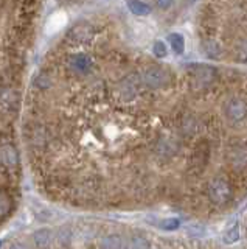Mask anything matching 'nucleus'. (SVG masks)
<instances>
[{
    "label": "nucleus",
    "mask_w": 247,
    "mask_h": 249,
    "mask_svg": "<svg viewBox=\"0 0 247 249\" xmlns=\"http://www.w3.org/2000/svg\"><path fill=\"white\" fill-rule=\"evenodd\" d=\"M140 78L146 88L162 89V88H166L169 81H171V73L160 66H149L143 70Z\"/></svg>",
    "instance_id": "obj_1"
},
{
    "label": "nucleus",
    "mask_w": 247,
    "mask_h": 249,
    "mask_svg": "<svg viewBox=\"0 0 247 249\" xmlns=\"http://www.w3.org/2000/svg\"><path fill=\"white\" fill-rule=\"evenodd\" d=\"M208 196H210L212 202L218 206L227 204V202L233 196V190H231V185L226 181V179L216 178L208 184Z\"/></svg>",
    "instance_id": "obj_2"
},
{
    "label": "nucleus",
    "mask_w": 247,
    "mask_h": 249,
    "mask_svg": "<svg viewBox=\"0 0 247 249\" xmlns=\"http://www.w3.org/2000/svg\"><path fill=\"white\" fill-rule=\"evenodd\" d=\"M226 115L231 123H239L246 119L247 106L241 98H231L226 105Z\"/></svg>",
    "instance_id": "obj_3"
},
{
    "label": "nucleus",
    "mask_w": 247,
    "mask_h": 249,
    "mask_svg": "<svg viewBox=\"0 0 247 249\" xmlns=\"http://www.w3.org/2000/svg\"><path fill=\"white\" fill-rule=\"evenodd\" d=\"M34 246L37 249H50L53 243V232L50 229H39L33 235Z\"/></svg>",
    "instance_id": "obj_4"
},
{
    "label": "nucleus",
    "mask_w": 247,
    "mask_h": 249,
    "mask_svg": "<svg viewBox=\"0 0 247 249\" xmlns=\"http://www.w3.org/2000/svg\"><path fill=\"white\" fill-rule=\"evenodd\" d=\"M230 163L238 170L247 167V150L246 148L235 146L233 150L230 151Z\"/></svg>",
    "instance_id": "obj_5"
},
{
    "label": "nucleus",
    "mask_w": 247,
    "mask_h": 249,
    "mask_svg": "<svg viewBox=\"0 0 247 249\" xmlns=\"http://www.w3.org/2000/svg\"><path fill=\"white\" fill-rule=\"evenodd\" d=\"M214 69L208 67V66H199L196 73H195V78H196V83H199L200 86H207L210 84V81L214 78Z\"/></svg>",
    "instance_id": "obj_6"
},
{
    "label": "nucleus",
    "mask_w": 247,
    "mask_h": 249,
    "mask_svg": "<svg viewBox=\"0 0 247 249\" xmlns=\"http://www.w3.org/2000/svg\"><path fill=\"white\" fill-rule=\"evenodd\" d=\"M239 237H241V232H239V223L235 221L231 226H229V228L226 229V232L222 233V241L226 245H233L239 240Z\"/></svg>",
    "instance_id": "obj_7"
},
{
    "label": "nucleus",
    "mask_w": 247,
    "mask_h": 249,
    "mask_svg": "<svg viewBox=\"0 0 247 249\" xmlns=\"http://www.w3.org/2000/svg\"><path fill=\"white\" fill-rule=\"evenodd\" d=\"M123 246V240L117 233H112V235H106L101 243H99V248L101 249H121Z\"/></svg>",
    "instance_id": "obj_8"
},
{
    "label": "nucleus",
    "mask_w": 247,
    "mask_h": 249,
    "mask_svg": "<svg viewBox=\"0 0 247 249\" xmlns=\"http://www.w3.org/2000/svg\"><path fill=\"white\" fill-rule=\"evenodd\" d=\"M168 41L176 54H182L185 52V39L181 33H171L168 36Z\"/></svg>",
    "instance_id": "obj_9"
},
{
    "label": "nucleus",
    "mask_w": 247,
    "mask_h": 249,
    "mask_svg": "<svg viewBox=\"0 0 247 249\" xmlns=\"http://www.w3.org/2000/svg\"><path fill=\"white\" fill-rule=\"evenodd\" d=\"M128 8H129V11L135 16H148L151 13V6L145 2H138V0L128 2Z\"/></svg>",
    "instance_id": "obj_10"
},
{
    "label": "nucleus",
    "mask_w": 247,
    "mask_h": 249,
    "mask_svg": "<svg viewBox=\"0 0 247 249\" xmlns=\"http://www.w3.org/2000/svg\"><path fill=\"white\" fill-rule=\"evenodd\" d=\"M202 49H204V53L207 54V56L212 58V59H216V58L221 56V45L216 41H205Z\"/></svg>",
    "instance_id": "obj_11"
},
{
    "label": "nucleus",
    "mask_w": 247,
    "mask_h": 249,
    "mask_svg": "<svg viewBox=\"0 0 247 249\" xmlns=\"http://www.w3.org/2000/svg\"><path fill=\"white\" fill-rule=\"evenodd\" d=\"M235 56L239 62L247 64V37L238 41V44L235 47Z\"/></svg>",
    "instance_id": "obj_12"
},
{
    "label": "nucleus",
    "mask_w": 247,
    "mask_h": 249,
    "mask_svg": "<svg viewBox=\"0 0 247 249\" xmlns=\"http://www.w3.org/2000/svg\"><path fill=\"white\" fill-rule=\"evenodd\" d=\"M160 228L164 231H177L181 228V220L179 218H165V220L160 221Z\"/></svg>",
    "instance_id": "obj_13"
},
{
    "label": "nucleus",
    "mask_w": 247,
    "mask_h": 249,
    "mask_svg": "<svg viewBox=\"0 0 247 249\" xmlns=\"http://www.w3.org/2000/svg\"><path fill=\"white\" fill-rule=\"evenodd\" d=\"M128 249H149V243L143 237H132L128 243Z\"/></svg>",
    "instance_id": "obj_14"
},
{
    "label": "nucleus",
    "mask_w": 247,
    "mask_h": 249,
    "mask_svg": "<svg viewBox=\"0 0 247 249\" xmlns=\"http://www.w3.org/2000/svg\"><path fill=\"white\" fill-rule=\"evenodd\" d=\"M205 228L204 226H200V224H191L187 228V233L190 237H196V238H200V237H204L205 235Z\"/></svg>",
    "instance_id": "obj_15"
},
{
    "label": "nucleus",
    "mask_w": 247,
    "mask_h": 249,
    "mask_svg": "<svg viewBox=\"0 0 247 249\" xmlns=\"http://www.w3.org/2000/svg\"><path fill=\"white\" fill-rule=\"evenodd\" d=\"M152 50H154V54H156L157 58H165L166 54H168V49H166V45H165L164 42H162V41L154 42Z\"/></svg>",
    "instance_id": "obj_16"
},
{
    "label": "nucleus",
    "mask_w": 247,
    "mask_h": 249,
    "mask_svg": "<svg viewBox=\"0 0 247 249\" xmlns=\"http://www.w3.org/2000/svg\"><path fill=\"white\" fill-rule=\"evenodd\" d=\"M68 240H70V233H68L67 229H61L59 232V237H58V241L61 246H64L66 243H68Z\"/></svg>",
    "instance_id": "obj_17"
},
{
    "label": "nucleus",
    "mask_w": 247,
    "mask_h": 249,
    "mask_svg": "<svg viewBox=\"0 0 247 249\" xmlns=\"http://www.w3.org/2000/svg\"><path fill=\"white\" fill-rule=\"evenodd\" d=\"M157 6H160V8H169V6H171V2H159Z\"/></svg>",
    "instance_id": "obj_18"
},
{
    "label": "nucleus",
    "mask_w": 247,
    "mask_h": 249,
    "mask_svg": "<svg viewBox=\"0 0 247 249\" xmlns=\"http://www.w3.org/2000/svg\"><path fill=\"white\" fill-rule=\"evenodd\" d=\"M10 249H25V248H24V246H20V245H13Z\"/></svg>",
    "instance_id": "obj_19"
},
{
    "label": "nucleus",
    "mask_w": 247,
    "mask_h": 249,
    "mask_svg": "<svg viewBox=\"0 0 247 249\" xmlns=\"http://www.w3.org/2000/svg\"><path fill=\"white\" fill-rule=\"evenodd\" d=\"M3 246V241H0V248H2Z\"/></svg>",
    "instance_id": "obj_20"
}]
</instances>
